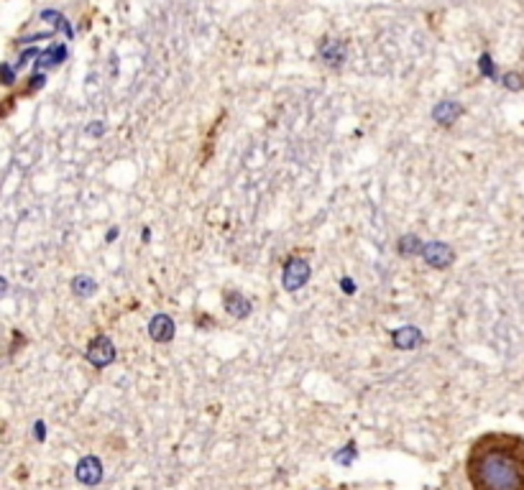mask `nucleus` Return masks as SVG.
I'll use <instances>...</instances> for the list:
<instances>
[{"mask_svg":"<svg viewBox=\"0 0 524 490\" xmlns=\"http://www.w3.org/2000/svg\"><path fill=\"white\" fill-rule=\"evenodd\" d=\"M422 258H425L427 266H432V268H437V271H442V268L453 266L456 253H453V248H450L448 243H442V240H432V243H425V248H422Z\"/></svg>","mask_w":524,"mask_h":490,"instance_id":"obj_3","label":"nucleus"},{"mask_svg":"<svg viewBox=\"0 0 524 490\" xmlns=\"http://www.w3.org/2000/svg\"><path fill=\"white\" fill-rule=\"evenodd\" d=\"M174 332H177V327H174V320L169 314H157L149 322V334L154 342H169L174 337Z\"/></svg>","mask_w":524,"mask_h":490,"instance_id":"obj_6","label":"nucleus"},{"mask_svg":"<svg viewBox=\"0 0 524 490\" xmlns=\"http://www.w3.org/2000/svg\"><path fill=\"white\" fill-rule=\"evenodd\" d=\"M6 84H8V87L13 84V69H10V67H6Z\"/></svg>","mask_w":524,"mask_h":490,"instance_id":"obj_19","label":"nucleus"},{"mask_svg":"<svg viewBox=\"0 0 524 490\" xmlns=\"http://www.w3.org/2000/svg\"><path fill=\"white\" fill-rule=\"evenodd\" d=\"M85 357H87L95 368H108V365L115 360V348H112L110 337H105V334L92 337L90 345H87V352H85Z\"/></svg>","mask_w":524,"mask_h":490,"instance_id":"obj_4","label":"nucleus"},{"mask_svg":"<svg viewBox=\"0 0 524 490\" xmlns=\"http://www.w3.org/2000/svg\"><path fill=\"white\" fill-rule=\"evenodd\" d=\"M422 248H425V243H422L417 235H405V238H399V255H405V258L422 255Z\"/></svg>","mask_w":524,"mask_h":490,"instance_id":"obj_12","label":"nucleus"},{"mask_svg":"<svg viewBox=\"0 0 524 490\" xmlns=\"http://www.w3.org/2000/svg\"><path fill=\"white\" fill-rule=\"evenodd\" d=\"M340 289H343L345 294H356V283H353V279H340Z\"/></svg>","mask_w":524,"mask_h":490,"instance_id":"obj_18","label":"nucleus"},{"mask_svg":"<svg viewBox=\"0 0 524 490\" xmlns=\"http://www.w3.org/2000/svg\"><path fill=\"white\" fill-rule=\"evenodd\" d=\"M460 115H463V107H460V103H456V100H442V103L435 105V110H432L435 123H440V126H453Z\"/></svg>","mask_w":524,"mask_h":490,"instance_id":"obj_9","label":"nucleus"},{"mask_svg":"<svg viewBox=\"0 0 524 490\" xmlns=\"http://www.w3.org/2000/svg\"><path fill=\"white\" fill-rule=\"evenodd\" d=\"M479 67H481V75H483V77H491V80L496 77V67H494V61H491V57H488V54H483V57H481Z\"/></svg>","mask_w":524,"mask_h":490,"instance_id":"obj_14","label":"nucleus"},{"mask_svg":"<svg viewBox=\"0 0 524 490\" xmlns=\"http://www.w3.org/2000/svg\"><path fill=\"white\" fill-rule=\"evenodd\" d=\"M85 133H87V135H95V138H98V135L105 133V126L100 123V120H95V126H90L87 131H85Z\"/></svg>","mask_w":524,"mask_h":490,"instance_id":"obj_17","label":"nucleus"},{"mask_svg":"<svg viewBox=\"0 0 524 490\" xmlns=\"http://www.w3.org/2000/svg\"><path fill=\"white\" fill-rule=\"evenodd\" d=\"M29 82H31V84H29V87H26V89H23L21 95H31V92H36L38 87H44L46 77H44V75H34V77H31Z\"/></svg>","mask_w":524,"mask_h":490,"instance_id":"obj_15","label":"nucleus"},{"mask_svg":"<svg viewBox=\"0 0 524 490\" xmlns=\"http://www.w3.org/2000/svg\"><path fill=\"white\" fill-rule=\"evenodd\" d=\"M77 477H80L82 483H98L100 477H103L100 462L95 460V457H85V460L80 462V468H77Z\"/></svg>","mask_w":524,"mask_h":490,"instance_id":"obj_10","label":"nucleus"},{"mask_svg":"<svg viewBox=\"0 0 524 490\" xmlns=\"http://www.w3.org/2000/svg\"><path fill=\"white\" fill-rule=\"evenodd\" d=\"M36 437L44 439V424H36Z\"/></svg>","mask_w":524,"mask_h":490,"instance_id":"obj_20","label":"nucleus"},{"mask_svg":"<svg viewBox=\"0 0 524 490\" xmlns=\"http://www.w3.org/2000/svg\"><path fill=\"white\" fill-rule=\"evenodd\" d=\"M422 332H419L417 327L407 325V327H399V329H394L391 332V342H394V348L397 350H414L422 345Z\"/></svg>","mask_w":524,"mask_h":490,"instance_id":"obj_5","label":"nucleus"},{"mask_svg":"<svg viewBox=\"0 0 524 490\" xmlns=\"http://www.w3.org/2000/svg\"><path fill=\"white\" fill-rule=\"evenodd\" d=\"M72 291H75L77 297H92L98 291V283L92 281L90 276H75L72 279Z\"/></svg>","mask_w":524,"mask_h":490,"instance_id":"obj_13","label":"nucleus"},{"mask_svg":"<svg viewBox=\"0 0 524 490\" xmlns=\"http://www.w3.org/2000/svg\"><path fill=\"white\" fill-rule=\"evenodd\" d=\"M64 59H67V49L61 44H57V46H52V49H46L44 54H38V69L57 67V64H61Z\"/></svg>","mask_w":524,"mask_h":490,"instance_id":"obj_11","label":"nucleus"},{"mask_svg":"<svg viewBox=\"0 0 524 490\" xmlns=\"http://www.w3.org/2000/svg\"><path fill=\"white\" fill-rule=\"evenodd\" d=\"M320 59L330 67H340L345 61V44L340 38H325L320 46Z\"/></svg>","mask_w":524,"mask_h":490,"instance_id":"obj_8","label":"nucleus"},{"mask_svg":"<svg viewBox=\"0 0 524 490\" xmlns=\"http://www.w3.org/2000/svg\"><path fill=\"white\" fill-rule=\"evenodd\" d=\"M223 304H225V312L235 317V320H243L251 314V302H248L240 291H225L223 294Z\"/></svg>","mask_w":524,"mask_h":490,"instance_id":"obj_7","label":"nucleus"},{"mask_svg":"<svg viewBox=\"0 0 524 490\" xmlns=\"http://www.w3.org/2000/svg\"><path fill=\"white\" fill-rule=\"evenodd\" d=\"M504 87L507 89H522V77L519 75H504Z\"/></svg>","mask_w":524,"mask_h":490,"instance_id":"obj_16","label":"nucleus"},{"mask_svg":"<svg viewBox=\"0 0 524 490\" xmlns=\"http://www.w3.org/2000/svg\"><path fill=\"white\" fill-rule=\"evenodd\" d=\"M465 477L471 490H524V437L486 431L468 450Z\"/></svg>","mask_w":524,"mask_h":490,"instance_id":"obj_1","label":"nucleus"},{"mask_svg":"<svg viewBox=\"0 0 524 490\" xmlns=\"http://www.w3.org/2000/svg\"><path fill=\"white\" fill-rule=\"evenodd\" d=\"M312 276V268H310V260L302 258V255H289L284 260V274H282V286L284 291H300L305 283L310 281Z\"/></svg>","mask_w":524,"mask_h":490,"instance_id":"obj_2","label":"nucleus"}]
</instances>
